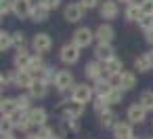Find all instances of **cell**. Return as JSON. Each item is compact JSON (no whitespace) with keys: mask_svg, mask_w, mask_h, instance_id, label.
Instances as JSON below:
<instances>
[{"mask_svg":"<svg viewBox=\"0 0 153 139\" xmlns=\"http://www.w3.org/2000/svg\"><path fill=\"white\" fill-rule=\"evenodd\" d=\"M48 15H51V9L42 2H34V9H32V21L34 23H44V21H48Z\"/></svg>","mask_w":153,"mask_h":139,"instance_id":"ffe728a7","label":"cell"},{"mask_svg":"<svg viewBox=\"0 0 153 139\" xmlns=\"http://www.w3.org/2000/svg\"><path fill=\"white\" fill-rule=\"evenodd\" d=\"M27 47V38L23 32H13V49L19 51V49H25Z\"/></svg>","mask_w":153,"mask_h":139,"instance_id":"836d02e7","label":"cell"},{"mask_svg":"<svg viewBox=\"0 0 153 139\" xmlns=\"http://www.w3.org/2000/svg\"><path fill=\"white\" fill-rule=\"evenodd\" d=\"M134 70H138L140 74H145V72H151V70H153V59H151V55H149V53H143V55H138V57L134 59Z\"/></svg>","mask_w":153,"mask_h":139,"instance_id":"d4e9b609","label":"cell"},{"mask_svg":"<svg viewBox=\"0 0 153 139\" xmlns=\"http://www.w3.org/2000/svg\"><path fill=\"white\" fill-rule=\"evenodd\" d=\"M48 82H44V80H34V84L30 86V95L34 97V99H44L46 95H48Z\"/></svg>","mask_w":153,"mask_h":139,"instance_id":"cb8c5ba5","label":"cell"},{"mask_svg":"<svg viewBox=\"0 0 153 139\" xmlns=\"http://www.w3.org/2000/svg\"><path fill=\"white\" fill-rule=\"evenodd\" d=\"M80 55H82V49L76 47L74 42H65L61 49H59V61L63 65H76L80 61Z\"/></svg>","mask_w":153,"mask_h":139,"instance_id":"3957f363","label":"cell"},{"mask_svg":"<svg viewBox=\"0 0 153 139\" xmlns=\"http://www.w3.org/2000/svg\"><path fill=\"white\" fill-rule=\"evenodd\" d=\"M143 34H145V42H147L149 47H153V28L147 30V32H143Z\"/></svg>","mask_w":153,"mask_h":139,"instance_id":"60d3db41","label":"cell"},{"mask_svg":"<svg viewBox=\"0 0 153 139\" xmlns=\"http://www.w3.org/2000/svg\"><path fill=\"white\" fill-rule=\"evenodd\" d=\"M122 72H124V61H122L117 55L111 57V59H107V61H103V76H105V78L115 80Z\"/></svg>","mask_w":153,"mask_h":139,"instance_id":"ba28073f","label":"cell"},{"mask_svg":"<svg viewBox=\"0 0 153 139\" xmlns=\"http://www.w3.org/2000/svg\"><path fill=\"white\" fill-rule=\"evenodd\" d=\"M147 110L136 101V103H130L128 105V110H126V120H130L132 124H143L145 120H147Z\"/></svg>","mask_w":153,"mask_h":139,"instance_id":"30bf717a","label":"cell"},{"mask_svg":"<svg viewBox=\"0 0 153 139\" xmlns=\"http://www.w3.org/2000/svg\"><path fill=\"white\" fill-rule=\"evenodd\" d=\"M80 131V120L76 118H61L59 122V137H69Z\"/></svg>","mask_w":153,"mask_h":139,"instance_id":"e0dca14e","label":"cell"},{"mask_svg":"<svg viewBox=\"0 0 153 139\" xmlns=\"http://www.w3.org/2000/svg\"><path fill=\"white\" fill-rule=\"evenodd\" d=\"M92 86H94V95H97V97H107V95L111 93V89L115 86V82H113L111 78H105V76H103V78H99V80H94Z\"/></svg>","mask_w":153,"mask_h":139,"instance_id":"603a6c76","label":"cell"},{"mask_svg":"<svg viewBox=\"0 0 153 139\" xmlns=\"http://www.w3.org/2000/svg\"><path fill=\"white\" fill-rule=\"evenodd\" d=\"M84 76L88 78V80H99V78H103V61H99V59H92V61H88L86 65H84Z\"/></svg>","mask_w":153,"mask_h":139,"instance_id":"d6986e66","label":"cell"},{"mask_svg":"<svg viewBox=\"0 0 153 139\" xmlns=\"http://www.w3.org/2000/svg\"><path fill=\"white\" fill-rule=\"evenodd\" d=\"M23 139H40V137H38V133H25Z\"/></svg>","mask_w":153,"mask_h":139,"instance_id":"b9f144b4","label":"cell"},{"mask_svg":"<svg viewBox=\"0 0 153 139\" xmlns=\"http://www.w3.org/2000/svg\"><path fill=\"white\" fill-rule=\"evenodd\" d=\"M71 42H74L76 47H80V49H88V47H92V42H97V38H94V30H90L88 26H80V28H76V32L71 34Z\"/></svg>","mask_w":153,"mask_h":139,"instance_id":"7a4b0ae2","label":"cell"},{"mask_svg":"<svg viewBox=\"0 0 153 139\" xmlns=\"http://www.w3.org/2000/svg\"><path fill=\"white\" fill-rule=\"evenodd\" d=\"M132 139H138V137H132Z\"/></svg>","mask_w":153,"mask_h":139,"instance_id":"f6af8a7d","label":"cell"},{"mask_svg":"<svg viewBox=\"0 0 153 139\" xmlns=\"http://www.w3.org/2000/svg\"><path fill=\"white\" fill-rule=\"evenodd\" d=\"M27 114H30V120H32V124H34L36 128L44 126V124H46V120H48V112H46L44 107H40V105H34Z\"/></svg>","mask_w":153,"mask_h":139,"instance_id":"7402d4cb","label":"cell"},{"mask_svg":"<svg viewBox=\"0 0 153 139\" xmlns=\"http://www.w3.org/2000/svg\"><path fill=\"white\" fill-rule=\"evenodd\" d=\"M94 139H97V137H94Z\"/></svg>","mask_w":153,"mask_h":139,"instance_id":"681fc988","label":"cell"},{"mask_svg":"<svg viewBox=\"0 0 153 139\" xmlns=\"http://www.w3.org/2000/svg\"><path fill=\"white\" fill-rule=\"evenodd\" d=\"M2 139H17V137H15V135L11 133V135H2Z\"/></svg>","mask_w":153,"mask_h":139,"instance_id":"7bdbcfd3","label":"cell"},{"mask_svg":"<svg viewBox=\"0 0 153 139\" xmlns=\"http://www.w3.org/2000/svg\"><path fill=\"white\" fill-rule=\"evenodd\" d=\"M17 110H19L17 97H2V101H0V112H2V116H13Z\"/></svg>","mask_w":153,"mask_h":139,"instance_id":"484cf974","label":"cell"},{"mask_svg":"<svg viewBox=\"0 0 153 139\" xmlns=\"http://www.w3.org/2000/svg\"><path fill=\"white\" fill-rule=\"evenodd\" d=\"M113 137L115 139H132L134 137V124L130 120H120L113 128Z\"/></svg>","mask_w":153,"mask_h":139,"instance_id":"ac0fdd59","label":"cell"},{"mask_svg":"<svg viewBox=\"0 0 153 139\" xmlns=\"http://www.w3.org/2000/svg\"><path fill=\"white\" fill-rule=\"evenodd\" d=\"M84 110H86V105L84 103H78V101H74L71 97L61 105V118H80L82 114H84Z\"/></svg>","mask_w":153,"mask_h":139,"instance_id":"9c48e42d","label":"cell"},{"mask_svg":"<svg viewBox=\"0 0 153 139\" xmlns=\"http://www.w3.org/2000/svg\"><path fill=\"white\" fill-rule=\"evenodd\" d=\"M13 76H15V86L17 89H25V91H30V86L36 80L30 70H13Z\"/></svg>","mask_w":153,"mask_h":139,"instance_id":"9a60e30c","label":"cell"},{"mask_svg":"<svg viewBox=\"0 0 153 139\" xmlns=\"http://www.w3.org/2000/svg\"><path fill=\"white\" fill-rule=\"evenodd\" d=\"M51 49H53V38H51L46 32L34 34V38H32V51H34V53L46 55V53H51Z\"/></svg>","mask_w":153,"mask_h":139,"instance_id":"52a82bcc","label":"cell"},{"mask_svg":"<svg viewBox=\"0 0 153 139\" xmlns=\"http://www.w3.org/2000/svg\"><path fill=\"white\" fill-rule=\"evenodd\" d=\"M99 15H101V19H105V21L111 23L113 19L120 17V2H117V0H101Z\"/></svg>","mask_w":153,"mask_h":139,"instance_id":"8992f818","label":"cell"},{"mask_svg":"<svg viewBox=\"0 0 153 139\" xmlns=\"http://www.w3.org/2000/svg\"><path fill=\"white\" fill-rule=\"evenodd\" d=\"M138 103H140L147 112H153V91H143L140 97H138Z\"/></svg>","mask_w":153,"mask_h":139,"instance_id":"1f68e13d","label":"cell"},{"mask_svg":"<svg viewBox=\"0 0 153 139\" xmlns=\"http://www.w3.org/2000/svg\"><path fill=\"white\" fill-rule=\"evenodd\" d=\"M57 139H63V137H57Z\"/></svg>","mask_w":153,"mask_h":139,"instance_id":"7dc6e473","label":"cell"},{"mask_svg":"<svg viewBox=\"0 0 153 139\" xmlns=\"http://www.w3.org/2000/svg\"><path fill=\"white\" fill-rule=\"evenodd\" d=\"M140 2V11L147 17H153V0H138Z\"/></svg>","mask_w":153,"mask_h":139,"instance_id":"8d00e7d4","label":"cell"},{"mask_svg":"<svg viewBox=\"0 0 153 139\" xmlns=\"http://www.w3.org/2000/svg\"><path fill=\"white\" fill-rule=\"evenodd\" d=\"M55 89L61 93V95H71V91H74V86L78 84L76 82V76H74V72H69V70H59L57 72V78H55Z\"/></svg>","mask_w":153,"mask_h":139,"instance_id":"6da1fadb","label":"cell"},{"mask_svg":"<svg viewBox=\"0 0 153 139\" xmlns=\"http://www.w3.org/2000/svg\"><path fill=\"white\" fill-rule=\"evenodd\" d=\"M120 122V118H117V114L113 112V110H109V112H105V114H101L99 116V124L103 126V128H115V124Z\"/></svg>","mask_w":153,"mask_h":139,"instance_id":"4316f807","label":"cell"},{"mask_svg":"<svg viewBox=\"0 0 153 139\" xmlns=\"http://www.w3.org/2000/svg\"><path fill=\"white\" fill-rule=\"evenodd\" d=\"M138 28H140L143 32L151 30V28H153V17H147V15H143V17H140V21H138Z\"/></svg>","mask_w":153,"mask_h":139,"instance_id":"74e56055","label":"cell"},{"mask_svg":"<svg viewBox=\"0 0 153 139\" xmlns=\"http://www.w3.org/2000/svg\"><path fill=\"white\" fill-rule=\"evenodd\" d=\"M86 15V9L80 5V2H67L63 7V19L67 23H80Z\"/></svg>","mask_w":153,"mask_h":139,"instance_id":"5b68a950","label":"cell"},{"mask_svg":"<svg viewBox=\"0 0 153 139\" xmlns=\"http://www.w3.org/2000/svg\"><path fill=\"white\" fill-rule=\"evenodd\" d=\"M74 101H78V103H90V101H94V86H90L88 82H80V84H76L74 86V91H71V95H69Z\"/></svg>","mask_w":153,"mask_h":139,"instance_id":"277c9868","label":"cell"},{"mask_svg":"<svg viewBox=\"0 0 153 139\" xmlns=\"http://www.w3.org/2000/svg\"><path fill=\"white\" fill-rule=\"evenodd\" d=\"M124 93H126V91H122L120 86H113V89H111V93H109L105 99H107V101H109V105L113 107V105H117V103H122V101H124Z\"/></svg>","mask_w":153,"mask_h":139,"instance_id":"f1b7e54d","label":"cell"},{"mask_svg":"<svg viewBox=\"0 0 153 139\" xmlns=\"http://www.w3.org/2000/svg\"><path fill=\"white\" fill-rule=\"evenodd\" d=\"M9 49H13V32L2 30V32H0V51L7 53Z\"/></svg>","mask_w":153,"mask_h":139,"instance_id":"f546056e","label":"cell"},{"mask_svg":"<svg viewBox=\"0 0 153 139\" xmlns=\"http://www.w3.org/2000/svg\"><path fill=\"white\" fill-rule=\"evenodd\" d=\"M117 2H124V5H128V2H132V0H117Z\"/></svg>","mask_w":153,"mask_h":139,"instance_id":"ee69618b","label":"cell"},{"mask_svg":"<svg viewBox=\"0 0 153 139\" xmlns=\"http://www.w3.org/2000/svg\"><path fill=\"white\" fill-rule=\"evenodd\" d=\"M36 133H38V137H40V139H57V137H59V135L55 133V128H53V126H48V124L40 126Z\"/></svg>","mask_w":153,"mask_h":139,"instance_id":"e575fe53","label":"cell"},{"mask_svg":"<svg viewBox=\"0 0 153 139\" xmlns=\"http://www.w3.org/2000/svg\"><path fill=\"white\" fill-rule=\"evenodd\" d=\"M0 15L2 19L7 15H13V0H0Z\"/></svg>","mask_w":153,"mask_h":139,"instance_id":"d590c367","label":"cell"},{"mask_svg":"<svg viewBox=\"0 0 153 139\" xmlns=\"http://www.w3.org/2000/svg\"><path fill=\"white\" fill-rule=\"evenodd\" d=\"M94 59L99 61H107L111 57H115V49H113V42H97L94 44Z\"/></svg>","mask_w":153,"mask_h":139,"instance_id":"5bb4252c","label":"cell"},{"mask_svg":"<svg viewBox=\"0 0 153 139\" xmlns=\"http://www.w3.org/2000/svg\"><path fill=\"white\" fill-rule=\"evenodd\" d=\"M42 2L51 9V11H57L59 7H61V2H63V0H42Z\"/></svg>","mask_w":153,"mask_h":139,"instance_id":"ab89813d","label":"cell"},{"mask_svg":"<svg viewBox=\"0 0 153 139\" xmlns=\"http://www.w3.org/2000/svg\"><path fill=\"white\" fill-rule=\"evenodd\" d=\"M94 38H97V42H113L115 40V28L109 21H103L94 30Z\"/></svg>","mask_w":153,"mask_h":139,"instance_id":"7c38bea8","label":"cell"},{"mask_svg":"<svg viewBox=\"0 0 153 139\" xmlns=\"http://www.w3.org/2000/svg\"><path fill=\"white\" fill-rule=\"evenodd\" d=\"M32 9H34L32 0H13V17L17 19H30Z\"/></svg>","mask_w":153,"mask_h":139,"instance_id":"8fae6325","label":"cell"},{"mask_svg":"<svg viewBox=\"0 0 153 139\" xmlns=\"http://www.w3.org/2000/svg\"><path fill=\"white\" fill-rule=\"evenodd\" d=\"M92 110H94V114H97V116H101V114L109 112V110H111V105H109V101H107L105 97H94V101H92Z\"/></svg>","mask_w":153,"mask_h":139,"instance_id":"83f0119b","label":"cell"},{"mask_svg":"<svg viewBox=\"0 0 153 139\" xmlns=\"http://www.w3.org/2000/svg\"><path fill=\"white\" fill-rule=\"evenodd\" d=\"M32 59H34V53H30L27 49H19L13 55V68L15 70H30Z\"/></svg>","mask_w":153,"mask_h":139,"instance_id":"4fadbf2b","label":"cell"},{"mask_svg":"<svg viewBox=\"0 0 153 139\" xmlns=\"http://www.w3.org/2000/svg\"><path fill=\"white\" fill-rule=\"evenodd\" d=\"M147 139H149V137H147Z\"/></svg>","mask_w":153,"mask_h":139,"instance_id":"c3c4849f","label":"cell"},{"mask_svg":"<svg viewBox=\"0 0 153 139\" xmlns=\"http://www.w3.org/2000/svg\"><path fill=\"white\" fill-rule=\"evenodd\" d=\"M32 101H34V97L30 95V91L27 93H21V95H17V103H19V110H23V112H30L34 105H32Z\"/></svg>","mask_w":153,"mask_h":139,"instance_id":"4dcf8cb0","label":"cell"},{"mask_svg":"<svg viewBox=\"0 0 153 139\" xmlns=\"http://www.w3.org/2000/svg\"><path fill=\"white\" fill-rule=\"evenodd\" d=\"M151 126H153V120H151Z\"/></svg>","mask_w":153,"mask_h":139,"instance_id":"bcb514c9","label":"cell"},{"mask_svg":"<svg viewBox=\"0 0 153 139\" xmlns=\"http://www.w3.org/2000/svg\"><path fill=\"white\" fill-rule=\"evenodd\" d=\"M78 2L86 9V11H90V9H99V5H101V0H78Z\"/></svg>","mask_w":153,"mask_h":139,"instance_id":"f35d334b","label":"cell"},{"mask_svg":"<svg viewBox=\"0 0 153 139\" xmlns=\"http://www.w3.org/2000/svg\"><path fill=\"white\" fill-rule=\"evenodd\" d=\"M140 17H143V11H140V2H128L126 7H124V19L126 21H130V23H138L140 21Z\"/></svg>","mask_w":153,"mask_h":139,"instance_id":"44dd1931","label":"cell"},{"mask_svg":"<svg viewBox=\"0 0 153 139\" xmlns=\"http://www.w3.org/2000/svg\"><path fill=\"white\" fill-rule=\"evenodd\" d=\"M15 128H17V126H15L13 118H11V116H2V120H0V131H2V135H11Z\"/></svg>","mask_w":153,"mask_h":139,"instance_id":"d6a6232c","label":"cell"},{"mask_svg":"<svg viewBox=\"0 0 153 139\" xmlns=\"http://www.w3.org/2000/svg\"><path fill=\"white\" fill-rule=\"evenodd\" d=\"M113 82H115V86H120L122 91H132V89L136 86V74L130 72V70H124Z\"/></svg>","mask_w":153,"mask_h":139,"instance_id":"2e32d148","label":"cell"}]
</instances>
